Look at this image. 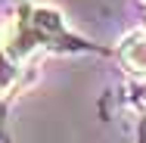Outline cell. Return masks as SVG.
<instances>
[{
    "instance_id": "6da1fadb",
    "label": "cell",
    "mask_w": 146,
    "mask_h": 143,
    "mask_svg": "<svg viewBox=\"0 0 146 143\" xmlns=\"http://www.w3.org/2000/svg\"><path fill=\"white\" fill-rule=\"evenodd\" d=\"M59 16L53 9H47V6H37V9H25L22 16H19V22L13 25L9 31V37H6V50L13 53L16 59H25L31 53H37L40 47H47V44H53V37H59Z\"/></svg>"
},
{
    "instance_id": "7a4b0ae2",
    "label": "cell",
    "mask_w": 146,
    "mask_h": 143,
    "mask_svg": "<svg viewBox=\"0 0 146 143\" xmlns=\"http://www.w3.org/2000/svg\"><path fill=\"white\" fill-rule=\"evenodd\" d=\"M121 62L137 72V75H146V31H131L124 41H121Z\"/></svg>"
},
{
    "instance_id": "3957f363",
    "label": "cell",
    "mask_w": 146,
    "mask_h": 143,
    "mask_svg": "<svg viewBox=\"0 0 146 143\" xmlns=\"http://www.w3.org/2000/svg\"><path fill=\"white\" fill-rule=\"evenodd\" d=\"M22 59H16L6 47H0V96H9L13 93V87L19 84V78H22Z\"/></svg>"
}]
</instances>
